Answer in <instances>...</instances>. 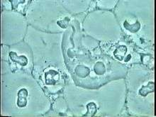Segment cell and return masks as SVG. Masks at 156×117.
<instances>
[{
    "instance_id": "cell-1",
    "label": "cell",
    "mask_w": 156,
    "mask_h": 117,
    "mask_svg": "<svg viewBox=\"0 0 156 117\" xmlns=\"http://www.w3.org/2000/svg\"><path fill=\"white\" fill-rule=\"evenodd\" d=\"M27 96L28 91L25 88L21 89L19 90L18 93V101H17V105L19 107H23L27 105Z\"/></svg>"
},
{
    "instance_id": "cell-2",
    "label": "cell",
    "mask_w": 156,
    "mask_h": 117,
    "mask_svg": "<svg viewBox=\"0 0 156 117\" xmlns=\"http://www.w3.org/2000/svg\"><path fill=\"white\" fill-rule=\"evenodd\" d=\"M59 80V74L54 70H50L45 73V81L48 84H53Z\"/></svg>"
},
{
    "instance_id": "cell-3",
    "label": "cell",
    "mask_w": 156,
    "mask_h": 117,
    "mask_svg": "<svg viewBox=\"0 0 156 117\" xmlns=\"http://www.w3.org/2000/svg\"><path fill=\"white\" fill-rule=\"evenodd\" d=\"M9 56L10 58H12V60L13 61L17 62V63H19L21 65V66H26L28 63V60L27 57H25V56H19L18 57L17 55L14 52H11L10 54H9Z\"/></svg>"
},
{
    "instance_id": "cell-4",
    "label": "cell",
    "mask_w": 156,
    "mask_h": 117,
    "mask_svg": "<svg viewBox=\"0 0 156 117\" xmlns=\"http://www.w3.org/2000/svg\"><path fill=\"white\" fill-rule=\"evenodd\" d=\"M127 51V48L126 46H123V45H121L119 46L118 48L116 49V51H114V55L115 57L119 59V60H123V58H124L125 54Z\"/></svg>"
},
{
    "instance_id": "cell-5",
    "label": "cell",
    "mask_w": 156,
    "mask_h": 117,
    "mask_svg": "<svg viewBox=\"0 0 156 117\" xmlns=\"http://www.w3.org/2000/svg\"><path fill=\"white\" fill-rule=\"evenodd\" d=\"M154 90V83L153 82H150L147 86H144L140 89L139 92L143 96H146V94L153 92Z\"/></svg>"
},
{
    "instance_id": "cell-6",
    "label": "cell",
    "mask_w": 156,
    "mask_h": 117,
    "mask_svg": "<svg viewBox=\"0 0 156 117\" xmlns=\"http://www.w3.org/2000/svg\"><path fill=\"white\" fill-rule=\"evenodd\" d=\"M76 73L80 77H86L90 73V69L85 66H80L76 68Z\"/></svg>"
},
{
    "instance_id": "cell-7",
    "label": "cell",
    "mask_w": 156,
    "mask_h": 117,
    "mask_svg": "<svg viewBox=\"0 0 156 117\" xmlns=\"http://www.w3.org/2000/svg\"><path fill=\"white\" fill-rule=\"evenodd\" d=\"M87 109H88V112L87 113L84 115V116H93L97 112V107L96 105H95V104L93 102L88 104Z\"/></svg>"
},
{
    "instance_id": "cell-8",
    "label": "cell",
    "mask_w": 156,
    "mask_h": 117,
    "mask_svg": "<svg viewBox=\"0 0 156 117\" xmlns=\"http://www.w3.org/2000/svg\"><path fill=\"white\" fill-rule=\"evenodd\" d=\"M94 71L97 75H103L105 73V67L102 62H97L94 66Z\"/></svg>"
},
{
    "instance_id": "cell-9",
    "label": "cell",
    "mask_w": 156,
    "mask_h": 117,
    "mask_svg": "<svg viewBox=\"0 0 156 117\" xmlns=\"http://www.w3.org/2000/svg\"><path fill=\"white\" fill-rule=\"evenodd\" d=\"M125 28L128 30H129L131 32H136L139 30L140 25L138 22H136V24H132V25H129V27H126V26H124Z\"/></svg>"
}]
</instances>
